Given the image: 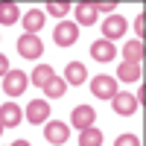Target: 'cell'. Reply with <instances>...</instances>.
Wrapping results in <instances>:
<instances>
[{"label":"cell","mask_w":146,"mask_h":146,"mask_svg":"<svg viewBox=\"0 0 146 146\" xmlns=\"http://www.w3.org/2000/svg\"><path fill=\"white\" fill-rule=\"evenodd\" d=\"M91 94L96 96V100H111V96L117 94V79L108 76V73L94 76V82H91Z\"/></svg>","instance_id":"cell-1"},{"label":"cell","mask_w":146,"mask_h":146,"mask_svg":"<svg viewBox=\"0 0 146 146\" xmlns=\"http://www.w3.org/2000/svg\"><path fill=\"white\" fill-rule=\"evenodd\" d=\"M27 85H29V73H23V70H9L3 76V91L9 96H21L27 91Z\"/></svg>","instance_id":"cell-2"},{"label":"cell","mask_w":146,"mask_h":146,"mask_svg":"<svg viewBox=\"0 0 146 146\" xmlns=\"http://www.w3.org/2000/svg\"><path fill=\"white\" fill-rule=\"evenodd\" d=\"M53 41H56L58 47L76 44V41H79V27H76V23H70V21H62V23L53 29Z\"/></svg>","instance_id":"cell-3"},{"label":"cell","mask_w":146,"mask_h":146,"mask_svg":"<svg viewBox=\"0 0 146 146\" xmlns=\"http://www.w3.org/2000/svg\"><path fill=\"white\" fill-rule=\"evenodd\" d=\"M18 53L23 58H38L44 53V44H41L38 35H21V38H18Z\"/></svg>","instance_id":"cell-4"},{"label":"cell","mask_w":146,"mask_h":146,"mask_svg":"<svg viewBox=\"0 0 146 146\" xmlns=\"http://www.w3.org/2000/svg\"><path fill=\"white\" fill-rule=\"evenodd\" d=\"M111 108H114V114L129 117V114L137 111V100H135V94H114L111 96Z\"/></svg>","instance_id":"cell-5"},{"label":"cell","mask_w":146,"mask_h":146,"mask_svg":"<svg viewBox=\"0 0 146 146\" xmlns=\"http://www.w3.org/2000/svg\"><path fill=\"white\" fill-rule=\"evenodd\" d=\"M96 123V111L91 105H79V108H73V114H70V126H76L79 131L82 129H91Z\"/></svg>","instance_id":"cell-6"},{"label":"cell","mask_w":146,"mask_h":146,"mask_svg":"<svg viewBox=\"0 0 146 146\" xmlns=\"http://www.w3.org/2000/svg\"><path fill=\"white\" fill-rule=\"evenodd\" d=\"M44 137H47V143L62 146V143H67V137H70V126H67V123H47V126H44Z\"/></svg>","instance_id":"cell-7"},{"label":"cell","mask_w":146,"mask_h":146,"mask_svg":"<svg viewBox=\"0 0 146 146\" xmlns=\"http://www.w3.org/2000/svg\"><path fill=\"white\" fill-rule=\"evenodd\" d=\"M123 32H126V18L123 15H108L105 18V23H102V35H105V38L102 41H114Z\"/></svg>","instance_id":"cell-8"},{"label":"cell","mask_w":146,"mask_h":146,"mask_svg":"<svg viewBox=\"0 0 146 146\" xmlns=\"http://www.w3.org/2000/svg\"><path fill=\"white\" fill-rule=\"evenodd\" d=\"M47 117H50V102H47V100H32L27 105V120H29V123L41 126V123H47Z\"/></svg>","instance_id":"cell-9"},{"label":"cell","mask_w":146,"mask_h":146,"mask_svg":"<svg viewBox=\"0 0 146 146\" xmlns=\"http://www.w3.org/2000/svg\"><path fill=\"white\" fill-rule=\"evenodd\" d=\"M23 120V111L15 105V102H3L0 105V123H3L6 129H12V126H18Z\"/></svg>","instance_id":"cell-10"},{"label":"cell","mask_w":146,"mask_h":146,"mask_svg":"<svg viewBox=\"0 0 146 146\" xmlns=\"http://www.w3.org/2000/svg\"><path fill=\"white\" fill-rule=\"evenodd\" d=\"M91 56L96 58V62H114L117 47H114L111 41H94V44H91Z\"/></svg>","instance_id":"cell-11"},{"label":"cell","mask_w":146,"mask_h":146,"mask_svg":"<svg viewBox=\"0 0 146 146\" xmlns=\"http://www.w3.org/2000/svg\"><path fill=\"white\" fill-rule=\"evenodd\" d=\"M96 18H100L96 3H79L76 6V23H82V27H94Z\"/></svg>","instance_id":"cell-12"},{"label":"cell","mask_w":146,"mask_h":146,"mask_svg":"<svg viewBox=\"0 0 146 146\" xmlns=\"http://www.w3.org/2000/svg\"><path fill=\"white\" fill-rule=\"evenodd\" d=\"M44 27V12L41 9H29L27 15H23V29H27V35H35Z\"/></svg>","instance_id":"cell-13"},{"label":"cell","mask_w":146,"mask_h":146,"mask_svg":"<svg viewBox=\"0 0 146 146\" xmlns=\"http://www.w3.org/2000/svg\"><path fill=\"white\" fill-rule=\"evenodd\" d=\"M85 76H88V70H85L82 62H70V64L64 67V82H70V85H82Z\"/></svg>","instance_id":"cell-14"},{"label":"cell","mask_w":146,"mask_h":146,"mask_svg":"<svg viewBox=\"0 0 146 146\" xmlns=\"http://www.w3.org/2000/svg\"><path fill=\"white\" fill-rule=\"evenodd\" d=\"M123 56H126V64H140L143 62V41H129L123 47Z\"/></svg>","instance_id":"cell-15"},{"label":"cell","mask_w":146,"mask_h":146,"mask_svg":"<svg viewBox=\"0 0 146 146\" xmlns=\"http://www.w3.org/2000/svg\"><path fill=\"white\" fill-rule=\"evenodd\" d=\"M29 76H32V85H38V88H44V85L50 82V79L56 76V73H53V67H50V64H38V67H35V70L29 73Z\"/></svg>","instance_id":"cell-16"},{"label":"cell","mask_w":146,"mask_h":146,"mask_svg":"<svg viewBox=\"0 0 146 146\" xmlns=\"http://www.w3.org/2000/svg\"><path fill=\"white\" fill-rule=\"evenodd\" d=\"M79 146H102V131L100 129H82V135H79Z\"/></svg>","instance_id":"cell-17"},{"label":"cell","mask_w":146,"mask_h":146,"mask_svg":"<svg viewBox=\"0 0 146 146\" xmlns=\"http://www.w3.org/2000/svg\"><path fill=\"white\" fill-rule=\"evenodd\" d=\"M21 18V9H18V3H0V23H15Z\"/></svg>","instance_id":"cell-18"},{"label":"cell","mask_w":146,"mask_h":146,"mask_svg":"<svg viewBox=\"0 0 146 146\" xmlns=\"http://www.w3.org/2000/svg\"><path fill=\"white\" fill-rule=\"evenodd\" d=\"M64 88H67V82H64V79H58V76H53L50 82L44 85V91H47V100H58V96L64 94Z\"/></svg>","instance_id":"cell-19"},{"label":"cell","mask_w":146,"mask_h":146,"mask_svg":"<svg viewBox=\"0 0 146 146\" xmlns=\"http://www.w3.org/2000/svg\"><path fill=\"white\" fill-rule=\"evenodd\" d=\"M117 76L123 79V82H137L140 79V64H126L123 62V64L117 67Z\"/></svg>","instance_id":"cell-20"},{"label":"cell","mask_w":146,"mask_h":146,"mask_svg":"<svg viewBox=\"0 0 146 146\" xmlns=\"http://www.w3.org/2000/svg\"><path fill=\"white\" fill-rule=\"evenodd\" d=\"M67 12H70L67 3H47V15H53V18H64Z\"/></svg>","instance_id":"cell-21"},{"label":"cell","mask_w":146,"mask_h":146,"mask_svg":"<svg viewBox=\"0 0 146 146\" xmlns=\"http://www.w3.org/2000/svg\"><path fill=\"white\" fill-rule=\"evenodd\" d=\"M114 146H140V140H137L135 135H120Z\"/></svg>","instance_id":"cell-22"},{"label":"cell","mask_w":146,"mask_h":146,"mask_svg":"<svg viewBox=\"0 0 146 146\" xmlns=\"http://www.w3.org/2000/svg\"><path fill=\"white\" fill-rule=\"evenodd\" d=\"M135 29H137V35H140V41H143V32H146V18H143V12L137 15V21H135Z\"/></svg>","instance_id":"cell-23"},{"label":"cell","mask_w":146,"mask_h":146,"mask_svg":"<svg viewBox=\"0 0 146 146\" xmlns=\"http://www.w3.org/2000/svg\"><path fill=\"white\" fill-rule=\"evenodd\" d=\"M114 6L117 3H111V0H108V3H96V12H108V15H114Z\"/></svg>","instance_id":"cell-24"},{"label":"cell","mask_w":146,"mask_h":146,"mask_svg":"<svg viewBox=\"0 0 146 146\" xmlns=\"http://www.w3.org/2000/svg\"><path fill=\"white\" fill-rule=\"evenodd\" d=\"M6 73H9V58L0 53V76H6Z\"/></svg>","instance_id":"cell-25"},{"label":"cell","mask_w":146,"mask_h":146,"mask_svg":"<svg viewBox=\"0 0 146 146\" xmlns=\"http://www.w3.org/2000/svg\"><path fill=\"white\" fill-rule=\"evenodd\" d=\"M12 146H32V143H29V140H15Z\"/></svg>","instance_id":"cell-26"},{"label":"cell","mask_w":146,"mask_h":146,"mask_svg":"<svg viewBox=\"0 0 146 146\" xmlns=\"http://www.w3.org/2000/svg\"><path fill=\"white\" fill-rule=\"evenodd\" d=\"M3 129H6V126H3V123H0V135H3Z\"/></svg>","instance_id":"cell-27"}]
</instances>
